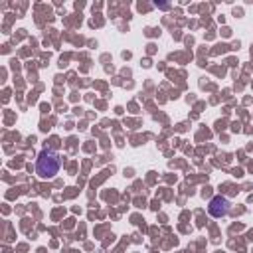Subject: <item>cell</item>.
Instances as JSON below:
<instances>
[{
    "instance_id": "1",
    "label": "cell",
    "mask_w": 253,
    "mask_h": 253,
    "mask_svg": "<svg viewBox=\"0 0 253 253\" xmlns=\"http://www.w3.org/2000/svg\"><path fill=\"white\" fill-rule=\"evenodd\" d=\"M61 156L53 150H42L36 160V172L40 178H53L59 172Z\"/></svg>"
},
{
    "instance_id": "2",
    "label": "cell",
    "mask_w": 253,
    "mask_h": 253,
    "mask_svg": "<svg viewBox=\"0 0 253 253\" xmlns=\"http://www.w3.org/2000/svg\"><path fill=\"white\" fill-rule=\"evenodd\" d=\"M229 208H231V204H229V200L223 198V196H213V198L210 200V204H208V211H210V215H213V217H225V215L229 213Z\"/></svg>"
}]
</instances>
